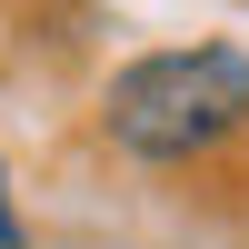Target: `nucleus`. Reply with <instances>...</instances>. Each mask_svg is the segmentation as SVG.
Returning <instances> with one entry per match:
<instances>
[{
    "mask_svg": "<svg viewBox=\"0 0 249 249\" xmlns=\"http://www.w3.org/2000/svg\"><path fill=\"white\" fill-rule=\"evenodd\" d=\"M0 249H30V219L10 210V170H0Z\"/></svg>",
    "mask_w": 249,
    "mask_h": 249,
    "instance_id": "2",
    "label": "nucleus"
},
{
    "mask_svg": "<svg viewBox=\"0 0 249 249\" xmlns=\"http://www.w3.org/2000/svg\"><path fill=\"white\" fill-rule=\"evenodd\" d=\"M100 130L130 160H210L249 130V50L239 40H190V50H150L130 70H110L100 90Z\"/></svg>",
    "mask_w": 249,
    "mask_h": 249,
    "instance_id": "1",
    "label": "nucleus"
}]
</instances>
